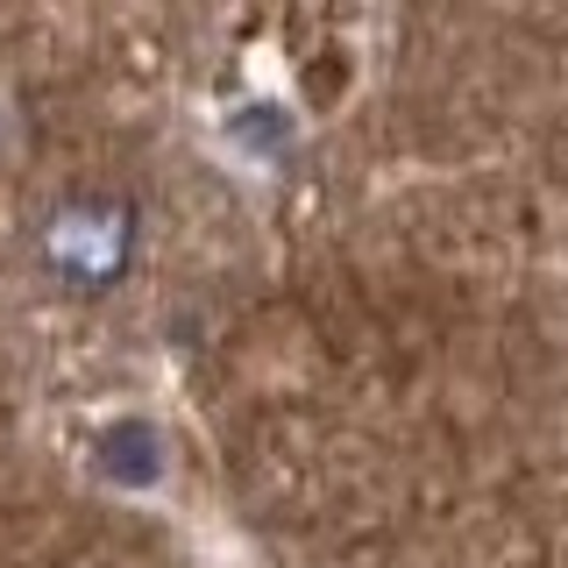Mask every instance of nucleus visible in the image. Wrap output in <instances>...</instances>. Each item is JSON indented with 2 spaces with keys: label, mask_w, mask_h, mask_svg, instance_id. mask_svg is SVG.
<instances>
[{
  "label": "nucleus",
  "mask_w": 568,
  "mask_h": 568,
  "mask_svg": "<svg viewBox=\"0 0 568 568\" xmlns=\"http://www.w3.org/2000/svg\"><path fill=\"white\" fill-rule=\"evenodd\" d=\"M135 242H142V221L129 200L114 192H79V200H58L36 227V256L43 271L64 284V292H114L121 277L135 271Z\"/></svg>",
  "instance_id": "1"
},
{
  "label": "nucleus",
  "mask_w": 568,
  "mask_h": 568,
  "mask_svg": "<svg viewBox=\"0 0 568 568\" xmlns=\"http://www.w3.org/2000/svg\"><path fill=\"white\" fill-rule=\"evenodd\" d=\"M100 469L114 484H156L164 476V440H156L150 419H114L100 434Z\"/></svg>",
  "instance_id": "2"
},
{
  "label": "nucleus",
  "mask_w": 568,
  "mask_h": 568,
  "mask_svg": "<svg viewBox=\"0 0 568 568\" xmlns=\"http://www.w3.org/2000/svg\"><path fill=\"white\" fill-rule=\"evenodd\" d=\"M14 135H22V114H14V93L0 85V156L14 150Z\"/></svg>",
  "instance_id": "3"
}]
</instances>
